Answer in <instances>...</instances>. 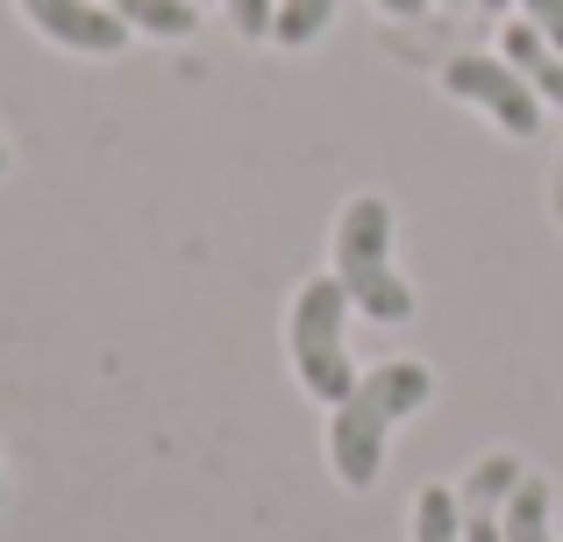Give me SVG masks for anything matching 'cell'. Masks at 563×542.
Returning a JSON list of instances; mask_svg holds the SVG:
<instances>
[{
	"label": "cell",
	"instance_id": "7a4b0ae2",
	"mask_svg": "<svg viewBox=\"0 0 563 542\" xmlns=\"http://www.w3.org/2000/svg\"><path fill=\"white\" fill-rule=\"evenodd\" d=\"M335 278H343L350 307H364L372 321H407L413 286L393 272V208L378 193L350 200L335 222Z\"/></svg>",
	"mask_w": 563,
	"mask_h": 542
},
{
	"label": "cell",
	"instance_id": "8fae6325",
	"mask_svg": "<svg viewBox=\"0 0 563 542\" xmlns=\"http://www.w3.org/2000/svg\"><path fill=\"white\" fill-rule=\"evenodd\" d=\"M329 14H335V0H278L272 36L286 43V51H300V43H314L321 29H329Z\"/></svg>",
	"mask_w": 563,
	"mask_h": 542
},
{
	"label": "cell",
	"instance_id": "6da1fadb",
	"mask_svg": "<svg viewBox=\"0 0 563 542\" xmlns=\"http://www.w3.org/2000/svg\"><path fill=\"white\" fill-rule=\"evenodd\" d=\"M428 364H413V357H399V364H378V372H364L357 386H350V400L335 407V421H329V464H335V478H343L350 493H364L378 478V464H385V435H393V421H407L413 407L428 400Z\"/></svg>",
	"mask_w": 563,
	"mask_h": 542
},
{
	"label": "cell",
	"instance_id": "9c48e42d",
	"mask_svg": "<svg viewBox=\"0 0 563 542\" xmlns=\"http://www.w3.org/2000/svg\"><path fill=\"white\" fill-rule=\"evenodd\" d=\"M100 8H114L129 29H151V36H192V0H100Z\"/></svg>",
	"mask_w": 563,
	"mask_h": 542
},
{
	"label": "cell",
	"instance_id": "3957f363",
	"mask_svg": "<svg viewBox=\"0 0 563 542\" xmlns=\"http://www.w3.org/2000/svg\"><path fill=\"white\" fill-rule=\"evenodd\" d=\"M286 343H292V372L314 400L343 407L357 372H350V292L343 278H307L300 300H292V321H286Z\"/></svg>",
	"mask_w": 563,
	"mask_h": 542
},
{
	"label": "cell",
	"instance_id": "8992f818",
	"mask_svg": "<svg viewBox=\"0 0 563 542\" xmlns=\"http://www.w3.org/2000/svg\"><path fill=\"white\" fill-rule=\"evenodd\" d=\"M507 65L521 71V79L536 86L550 108H563V51L542 36L536 22H528V14H521V22H507Z\"/></svg>",
	"mask_w": 563,
	"mask_h": 542
},
{
	"label": "cell",
	"instance_id": "5bb4252c",
	"mask_svg": "<svg viewBox=\"0 0 563 542\" xmlns=\"http://www.w3.org/2000/svg\"><path fill=\"white\" fill-rule=\"evenodd\" d=\"M378 8H385V14H421L428 0H378Z\"/></svg>",
	"mask_w": 563,
	"mask_h": 542
},
{
	"label": "cell",
	"instance_id": "9a60e30c",
	"mask_svg": "<svg viewBox=\"0 0 563 542\" xmlns=\"http://www.w3.org/2000/svg\"><path fill=\"white\" fill-rule=\"evenodd\" d=\"M478 8H493V14H499V8H514V0H478Z\"/></svg>",
	"mask_w": 563,
	"mask_h": 542
},
{
	"label": "cell",
	"instance_id": "30bf717a",
	"mask_svg": "<svg viewBox=\"0 0 563 542\" xmlns=\"http://www.w3.org/2000/svg\"><path fill=\"white\" fill-rule=\"evenodd\" d=\"M413 542H464V507L450 486H428L413 500Z\"/></svg>",
	"mask_w": 563,
	"mask_h": 542
},
{
	"label": "cell",
	"instance_id": "e0dca14e",
	"mask_svg": "<svg viewBox=\"0 0 563 542\" xmlns=\"http://www.w3.org/2000/svg\"><path fill=\"white\" fill-rule=\"evenodd\" d=\"M0 165H8V143H0Z\"/></svg>",
	"mask_w": 563,
	"mask_h": 542
},
{
	"label": "cell",
	"instance_id": "2e32d148",
	"mask_svg": "<svg viewBox=\"0 0 563 542\" xmlns=\"http://www.w3.org/2000/svg\"><path fill=\"white\" fill-rule=\"evenodd\" d=\"M0 500H8V472H0Z\"/></svg>",
	"mask_w": 563,
	"mask_h": 542
},
{
	"label": "cell",
	"instance_id": "52a82bcc",
	"mask_svg": "<svg viewBox=\"0 0 563 542\" xmlns=\"http://www.w3.org/2000/svg\"><path fill=\"white\" fill-rule=\"evenodd\" d=\"M521 457H485L478 472L464 478V493H456V507L464 515H507V500H514V486H521Z\"/></svg>",
	"mask_w": 563,
	"mask_h": 542
},
{
	"label": "cell",
	"instance_id": "ba28073f",
	"mask_svg": "<svg viewBox=\"0 0 563 542\" xmlns=\"http://www.w3.org/2000/svg\"><path fill=\"white\" fill-rule=\"evenodd\" d=\"M499 535H507V542H556L550 535V478L528 472L521 486H514L507 515H499Z\"/></svg>",
	"mask_w": 563,
	"mask_h": 542
},
{
	"label": "cell",
	"instance_id": "5b68a950",
	"mask_svg": "<svg viewBox=\"0 0 563 542\" xmlns=\"http://www.w3.org/2000/svg\"><path fill=\"white\" fill-rule=\"evenodd\" d=\"M22 8H29V22H36L43 36L65 43V51L108 57V51H122V43H129V22L114 8H100V0H22Z\"/></svg>",
	"mask_w": 563,
	"mask_h": 542
},
{
	"label": "cell",
	"instance_id": "4fadbf2b",
	"mask_svg": "<svg viewBox=\"0 0 563 542\" xmlns=\"http://www.w3.org/2000/svg\"><path fill=\"white\" fill-rule=\"evenodd\" d=\"M521 14H528V22H536L542 36H550L556 51H563V0H521Z\"/></svg>",
	"mask_w": 563,
	"mask_h": 542
},
{
	"label": "cell",
	"instance_id": "7c38bea8",
	"mask_svg": "<svg viewBox=\"0 0 563 542\" xmlns=\"http://www.w3.org/2000/svg\"><path fill=\"white\" fill-rule=\"evenodd\" d=\"M229 22L243 29V36H272V22H278V0H229Z\"/></svg>",
	"mask_w": 563,
	"mask_h": 542
},
{
	"label": "cell",
	"instance_id": "277c9868",
	"mask_svg": "<svg viewBox=\"0 0 563 542\" xmlns=\"http://www.w3.org/2000/svg\"><path fill=\"white\" fill-rule=\"evenodd\" d=\"M442 86L471 108H485L507 136H536L542 129V93L507 65V57H450L442 65Z\"/></svg>",
	"mask_w": 563,
	"mask_h": 542
}]
</instances>
